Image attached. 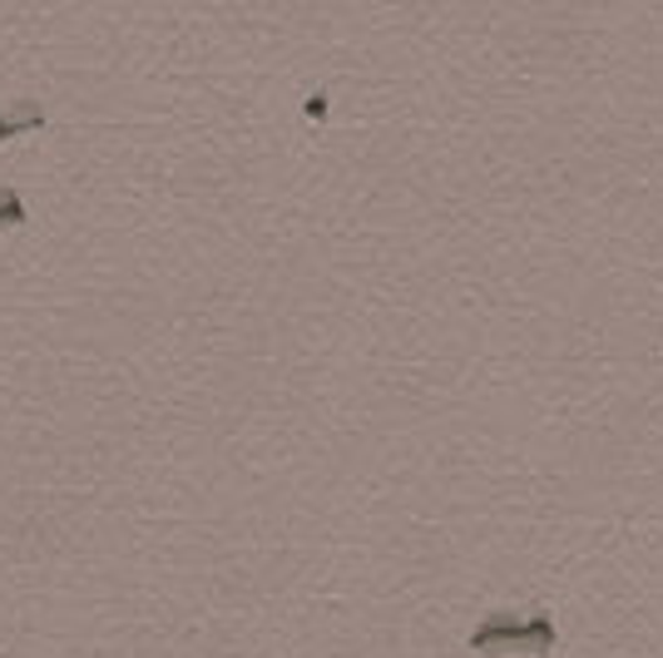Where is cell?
<instances>
[{"instance_id":"cell-1","label":"cell","mask_w":663,"mask_h":658,"mask_svg":"<svg viewBox=\"0 0 663 658\" xmlns=\"http://www.w3.org/2000/svg\"><path fill=\"white\" fill-rule=\"evenodd\" d=\"M40 124H45V110H40V104H20L16 114H0V144L6 140H16V134H30V130H40Z\"/></svg>"},{"instance_id":"cell-2","label":"cell","mask_w":663,"mask_h":658,"mask_svg":"<svg viewBox=\"0 0 663 658\" xmlns=\"http://www.w3.org/2000/svg\"><path fill=\"white\" fill-rule=\"evenodd\" d=\"M20 223H26V204L10 184H0V228H20Z\"/></svg>"}]
</instances>
